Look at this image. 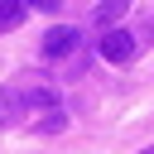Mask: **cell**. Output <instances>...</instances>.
<instances>
[{
	"label": "cell",
	"instance_id": "obj_1",
	"mask_svg": "<svg viewBox=\"0 0 154 154\" xmlns=\"http://www.w3.org/2000/svg\"><path fill=\"white\" fill-rule=\"evenodd\" d=\"M53 106H58L53 87H43V82H5L0 87V130L5 125H29V116L38 120Z\"/></svg>",
	"mask_w": 154,
	"mask_h": 154
},
{
	"label": "cell",
	"instance_id": "obj_2",
	"mask_svg": "<svg viewBox=\"0 0 154 154\" xmlns=\"http://www.w3.org/2000/svg\"><path fill=\"white\" fill-rule=\"evenodd\" d=\"M135 53H140V34H130V29H106V34H101V58H106V63L120 67V63H130Z\"/></svg>",
	"mask_w": 154,
	"mask_h": 154
},
{
	"label": "cell",
	"instance_id": "obj_3",
	"mask_svg": "<svg viewBox=\"0 0 154 154\" xmlns=\"http://www.w3.org/2000/svg\"><path fill=\"white\" fill-rule=\"evenodd\" d=\"M77 43H82V34H77L72 24H53V29L43 34V43H38V48H43V58H72V53H77Z\"/></svg>",
	"mask_w": 154,
	"mask_h": 154
},
{
	"label": "cell",
	"instance_id": "obj_4",
	"mask_svg": "<svg viewBox=\"0 0 154 154\" xmlns=\"http://www.w3.org/2000/svg\"><path fill=\"white\" fill-rule=\"evenodd\" d=\"M125 10H130V0H101V5L91 10V24H96V29H116V24L125 19Z\"/></svg>",
	"mask_w": 154,
	"mask_h": 154
},
{
	"label": "cell",
	"instance_id": "obj_5",
	"mask_svg": "<svg viewBox=\"0 0 154 154\" xmlns=\"http://www.w3.org/2000/svg\"><path fill=\"white\" fill-rule=\"evenodd\" d=\"M19 19H24V0H0V34L19 29Z\"/></svg>",
	"mask_w": 154,
	"mask_h": 154
},
{
	"label": "cell",
	"instance_id": "obj_6",
	"mask_svg": "<svg viewBox=\"0 0 154 154\" xmlns=\"http://www.w3.org/2000/svg\"><path fill=\"white\" fill-rule=\"evenodd\" d=\"M24 5H38V10H58L63 0H24Z\"/></svg>",
	"mask_w": 154,
	"mask_h": 154
},
{
	"label": "cell",
	"instance_id": "obj_7",
	"mask_svg": "<svg viewBox=\"0 0 154 154\" xmlns=\"http://www.w3.org/2000/svg\"><path fill=\"white\" fill-rule=\"evenodd\" d=\"M140 154H154V144H149V149H140Z\"/></svg>",
	"mask_w": 154,
	"mask_h": 154
}]
</instances>
